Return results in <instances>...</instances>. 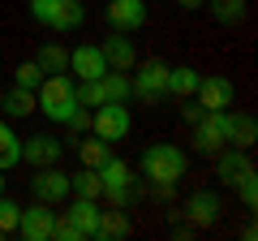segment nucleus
I'll return each instance as SVG.
<instances>
[{"mask_svg":"<svg viewBox=\"0 0 258 241\" xmlns=\"http://www.w3.org/2000/svg\"><path fill=\"white\" fill-rule=\"evenodd\" d=\"M78 108L82 103H78V82L74 78L69 74H43V82L35 86V112H43L47 120L64 125Z\"/></svg>","mask_w":258,"mask_h":241,"instance_id":"obj_1","label":"nucleus"},{"mask_svg":"<svg viewBox=\"0 0 258 241\" xmlns=\"http://www.w3.org/2000/svg\"><path fill=\"white\" fill-rule=\"evenodd\" d=\"M185 172H189V155H185L176 142H151V147L142 151V176H147L151 186L172 190Z\"/></svg>","mask_w":258,"mask_h":241,"instance_id":"obj_2","label":"nucleus"},{"mask_svg":"<svg viewBox=\"0 0 258 241\" xmlns=\"http://www.w3.org/2000/svg\"><path fill=\"white\" fill-rule=\"evenodd\" d=\"M30 18L52 30H78L86 22V9L78 0H30Z\"/></svg>","mask_w":258,"mask_h":241,"instance_id":"obj_3","label":"nucleus"},{"mask_svg":"<svg viewBox=\"0 0 258 241\" xmlns=\"http://www.w3.org/2000/svg\"><path fill=\"white\" fill-rule=\"evenodd\" d=\"M91 130L103 142H125L129 130H134L129 103H99V108H91Z\"/></svg>","mask_w":258,"mask_h":241,"instance_id":"obj_4","label":"nucleus"},{"mask_svg":"<svg viewBox=\"0 0 258 241\" xmlns=\"http://www.w3.org/2000/svg\"><path fill=\"white\" fill-rule=\"evenodd\" d=\"M129 74H134V78H129V99L159 103V95H164V78H168V65H164V61H138Z\"/></svg>","mask_w":258,"mask_h":241,"instance_id":"obj_5","label":"nucleus"},{"mask_svg":"<svg viewBox=\"0 0 258 241\" xmlns=\"http://www.w3.org/2000/svg\"><path fill=\"white\" fill-rule=\"evenodd\" d=\"M194 95H198V108L203 112H228L232 99H237V86L224 74H207V78H198V91Z\"/></svg>","mask_w":258,"mask_h":241,"instance_id":"obj_6","label":"nucleus"},{"mask_svg":"<svg viewBox=\"0 0 258 241\" xmlns=\"http://www.w3.org/2000/svg\"><path fill=\"white\" fill-rule=\"evenodd\" d=\"M30 190H35V198L39 203H64V198L74 194V181H69V172H60L56 164H47V168H39L35 176H30Z\"/></svg>","mask_w":258,"mask_h":241,"instance_id":"obj_7","label":"nucleus"},{"mask_svg":"<svg viewBox=\"0 0 258 241\" xmlns=\"http://www.w3.org/2000/svg\"><path fill=\"white\" fill-rule=\"evenodd\" d=\"M52 220H56V211L47 203H30V207H22V220H18V232L26 241H52Z\"/></svg>","mask_w":258,"mask_h":241,"instance_id":"obj_8","label":"nucleus"},{"mask_svg":"<svg viewBox=\"0 0 258 241\" xmlns=\"http://www.w3.org/2000/svg\"><path fill=\"white\" fill-rule=\"evenodd\" d=\"M69 74H78V82H91V78L108 74V61H103V47L99 43H82L69 52Z\"/></svg>","mask_w":258,"mask_h":241,"instance_id":"obj_9","label":"nucleus"},{"mask_svg":"<svg viewBox=\"0 0 258 241\" xmlns=\"http://www.w3.org/2000/svg\"><path fill=\"white\" fill-rule=\"evenodd\" d=\"M108 22L112 30H125V35L142 30L147 26V0H108Z\"/></svg>","mask_w":258,"mask_h":241,"instance_id":"obj_10","label":"nucleus"},{"mask_svg":"<svg viewBox=\"0 0 258 241\" xmlns=\"http://www.w3.org/2000/svg\"><path fill=\"white\" fill-rule=\"evenodd\" d=\"M60 151H64V142L56 138V134H35V138H26V142H22V159H26L30 168L60 164Z\"/></svg>","mask_w":258,"mask_h":241,"instance_id":"obj_11","label":"nucleus"},{"mask_svg":"<svg viewBox=\"0 0 258 241\" xmlns=\"http://www.w3.org/2000/svg\"><path fill=\"white\" fill-rule=\"evenodd\" d=\"M194 147L198 155H215L224 147V112H203L194 120Z\"/></svg>","mask_w":258,"mask_h":241,"instance_id":"obj_12","label":"nucleus"},{"mask_svg":"<svg viewBox=\"0 0 258 241\" xmlns=\"http://www.w3.org/2000/svg\"><path fill=\"white\" fill-rule=\"evenodd\" d=\"M103 61H108V69H120V74H129V69L138 65V47H134V39L125 35V30H112L108 39H103Z\"/></svg>","mask_w":258,"mask_h":241,"instance_id":"obj_13","label":"nucleus"},{"mask_svg":"<svg viewBox=\"0 0 258 241\" xmlns=\"http://www.w3.org/2000/svg\"><path fill=\"white\" fill-rule=\"evenodd\" d=\"M185 215H189L194 228H211V224H220L224 203H220V194H211V190H198V194H189V203H185Z\"/></svg>","mask_w":258,"mask_h":241,"instance_id":"obj_14","label":"nucleus"},{"mask_svg":"<svg viewBox=\"0 0 258 241\" xmlns=\"http://www.w3.org/2000/svg\"><path fill=\"white\" fill-rule=\"evenodd\" d=\"M254 138H258V125H254V116H249V112H232V108L224 112V142L249 151V147H254Z\"/></svg>","mask_w":258,"mask_h":241,"instance_id":"obj_15","label":"nucleus"},{"mask_svg":"<svg viewBox=\"0 0 258 241\" xmlns=\"http://www.w3.org/2000/svg\"><path fill=\"white\" fill-rule=\"evenodd\" d=\"M64 215L82 228V237H99V215H103V211H99V198H82V194H78L74 207H69Z\"/></svg>","mask_w":258,"mask_h":241,"instance_id":"obj_16","label":"nucleus"},{"mask_svg":"<svg viewBox=\"0 0 258 241\" xmlns=\"http://www.w3.org/2000/svg\"><path fill=\"white\" fill-rule=\"evenodd\" d=\"M245 172H254V164H249V151H241V147H232V151H224L220 155V164H215V176H220L224 186H237Z\"/></svg>","mask_w":258,"mask_h":241,"instance_id":"obj_17","label":"nucleus"},{"mask_svg":"<svg viewBox=\"0 0 258 241\" xmlns=\"http://www.w3.org/2000/svg\"><path fill=\"white\" fill-rule=\"evenodd\" d=\"M0 112H5V120H22L35 112V91H26V86H9V91L0 95Z\"/></svg>","mask_w":258,"mask_h":241,"instance_id":"obj_18","label":"nucleus"},{"mask_svg":"<svg viewBox=\"0 0 258 241\" xmlns=\"http://www.w3.org/2000/svg\"><path fill=\"white\" fill-rule=\"evenodd\" d=\"M198 91V69L189 65H168V78H164V95H172V99H189V95Z\"/></svg>","mask_w":258,"mask_h":241,"instance_id":"obj_19","label":"nucleus"},{"mask_svg":"<svg viewBox=\"0 0 258 241\" xmlns=\"http://www.w3.org/2000/svg\"><path fill=\"white\" fill-rule=\"evenodd\" d=\"M22 164V138L9 130V120H0V172Z\"/></svg>","mask_w":258,"mask_h":241,"instance_id":"obj_20","label":"nucleus"},{"mask_svg":"<svg viewBox=\"0 0 258 241\" xmlns=\"http://www.w3.org/2000/svg\"><path fill=\"white\" fill-rule=\"evenodd\" d=\"M99 237H103V241L129 237V211H125V207H112V211L99 215Z\"/></svg>","mask_w":258,"mask_h":241,"instance_id":"obj_21","label":"nucleus"},{"mask_svg":"<svg viewBox=\"0 0 258 241\" xmlns=\"http://www.w3.org/2000/svg\"><path fill=\"white\" fill-rule=\"evenodd\" d=\"M35 65L43 69V74H64V69H69V47L43 43V47H39V56H35Z\"/></svg>","mask_w":258,"mask_h":241,"instance_id":"obj_22","label":"nucleus"},{"mask_svg":"<svg viewBox=\"0 0 258 241\" xmlns=\"http://www.w3.org/2000/svg\"><path fill=\"white\" fill-rule=\"evenodd\" d=\"M78 155H82V168H99L103 159H112V142H103V138H82L78 142Z\"/></svg>","mask_w":258,"mask_h":241,"instance_id":"obj_23","label":"nucleus"},{"mask_svg":"<svg viewBox=\"0 0 258 241\" xmlns=\"http://www.w3.org/2000/svg\"><path fill=\"white\" fill-rule=\"evenodd\" d=\"M99 82H103V95H108V103H129V74H120V69H108Z\"/></svg>","mask_w":258,"mask_h":241,"instance_id":"obj_24","label":"nucleus"},{"mask_svg":"<svg viewBox=\"0 0 258 241\" xmlns=\"http://www.w3.org/2000/svg\"><path fill=\"white\" fill-rule=\"evenodd\" d=\"M207 9H211V18H215V22L232 26V22L245 18V0H207Z\"/></svg>","mask_w":258,"mask_h":241,"instance_id":"obj_25","label":"nucleus"},{"mask_svg":"<svg viewBox=\"0 0 258 241\" xmlns=\"http://www.w3.org/2000/svg\"><path fill=\"white\" fill-rule=\"evenodd\" d=\"M69 181H74V194H82V198H99V172H95V168H82V172L78 176H69Z\"/></svg>","mask_w":258,"mask_h":241,"instance_id":"obj_26","label":"nucleus"},{"mask_svg":"<svg viewBox=\"0 0 258 241\" xmlns=\"http://www.w3.org/2000/svg\"><path fill=\"white\" fill-rule=\"evenodd\" d=\"M52 241H86V237H82V228H78V224L60 211V215L52 220Z\"/></svg>","mask_w":258,"mask_h":241,"instance_id":"obj_27","label":"nucleus"},{"mask_svg":"<svg viewBox=\"0 0 258 241\" xmlns=\"http://www.w3.org/2000/svg\"><path fill=\"white\" fill-rule=\"evenodd\" d=\"M18 220H22V203L0 194V232H18Z\"/></svg>","mask_w":258,"mask_h":241,"instance_id":"obj_28","label":"nucleus"},{"mask_svg":"<svg viewBox=\"0 0 258 241\" xmlns=\"http://www.w3.org/2000/svg\"><path fill=\"white\" fill-rule=\"evenodd\" d=\"M39 82H43V69H39L35 61H22L18 74H13V86H26V91H35Z\"/></svg>","mask_w":258,"mask_h":241,"instance_id":"obj_29","label":"nucleus"},{"mask_svg":"<svg viewBox=\"0 0 258 241\" xmlns=\"http://www.w3.org/2000/svg\"><path fill=\"white\" fill-rule=\"evenodd\" d=\"M237 190H241V203H245V207H258V176H254V172L241 176Z\"/></svg>","mask_w":258,"mask_h":241,"instance_id":"obj_30","label":"nucleus"},{"mask_svg":"<svg viewBox=\"0 0 258 241\" xmlns=\"http://www.w3.org/2000/svg\"><path fill=\"white\" fill-rule=\"evenodd\" d=\"M64 125H69V130H74V134H86V130H91V108H78L74 116L64 120Z\"/></svg>","mask_w":258,"mask_h":241,"instance_id":"obj_31","label":"nucleus"},{"mask_svg":"<svg viewBox=\"0 0 258 241\" xmlns=\"http://www.w3.org/2000/svg\"><path fill=\"white\" fill-rule=\"evenodd\" d=\"M176 5H181V9H203L207 0H176Z\"/></svg>","mask_w":258,"mask_h":241,"instance_id":"obj_32","label":"nucleus"},{"mask_svg":"<svg viewBox=\"0 0 258 241\" xmlns=\"http://www.w3.org/2000/svg\"><path fill=\"white\" fill-rule=\"evenodd\" d=\"M0 194H5V172H0Z\"/></svg>","mask_w":258,"mask_h":241,"instance_id":"obj_33","label":"nucleus"}]
</instances>
